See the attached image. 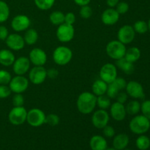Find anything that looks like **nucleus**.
Segmentation results:
<instances>
[{"label": "nucleus", "mask_w": 150, "mask_h": 150, "mask_svg": "<svg viewBox=\"0 0 150 150\" xmlns=\"http://www.w3.org/2000/svg\"><path fill=\"white\" fill-rule=\"evenodd\" d=\"M76 104L79 112L83 114H89L96 107L97 96L92 92H83L78 97Z\"/></svg>", "instance_id": "nucleus-1"}, {"label": "nucleus", "mask_w": 150, "mask_h": 150, "mask_svg": "<svg viewBox=\"0 0 150 150\" xmlns=\"http://www.w3.org/2000/svg\"><path fill=\"white\" fill-rule=\"evenodd\" d=\"M129 127L132 133L142 135L146 133L150 128V120L142 114L133 117L130 122Z\"/></svg>", "instance_id": "nucleus-2"}, {"label": "nucleus", "mask_w": 150, "mask_h": 150, "mask_svg": "<svg viewBox=\"0 0 150 150\" xmlns=\"http://www.w3.org/2000/svg\"><path fill=\"white\" fill-rule=\"evenodd\" d=\"M126 46L125 44L120 41L111 40L107 44L105 51L106 54L111 59L114 60H118L125 57L126 53Z\"/></svg>", "instance_id": "nucleus-3"}, {"label": "nucleus", "mask_w": 150, "mask_h": 150, "mask_svg": "<svg viewBox=\"0 0 150 150\" xmlns=\"http://www.w3.org/2000/svg\"><path fill=\"white\" fill-rule=\"evenodd\" d=\"M73 58V51L67 46H59L53 52L54 62L60 66L68 64Z\"/></svg>", "instance_id": "nucleus-4"}, {"label": "nucleus", "mask_w": 150, "mask_h": 150, "mask_svg": "<svg viewBox=\"0 0 150 150\" xmlns=\"http://www.w3.org/2000/svg\"><path fill=\"white\" fill-rule=\"evenodd\" d=\"M27 111L23 106H14L8 114L9 122L13 125H21L26 122Z\"/></svg>", "instance_id": "nucleus-5"}, {"label": "nucleus", "mask_w": 150, "mask_h": 150, "mask_svg": "<svg viewBox=\"0 0 150 150\" xmlns=\"http://www.w3.org/2000/svg\"><path fill=\"white\" fill-rule=\"evenodd\" d=\"M45 114L40 108H32L27 111L26 122L32 127H40L45 123Z\"/></svg>", "instance_id": "nucleus-6"}, {"label": "nucleus", "mask_w": 150, "mask_h": 150, "mask_svg": "<svg viewBox=\"0 0 150 150\" xmlns=\"http://www.w3.org/2000/svg\"><path fill=\"white\" fill-rule=\"evenodd\" d=\"M75 36V29L73 25L63 23L59 25L57 30V39L62 42H70Z\"/></svg>", "instance_id": "nucleus-7"}, {"label": "nucleus", "mask_w": 150, "mask_h": 150, "mask_svg": "<svg viewBox=\"0 0 150 150\" xmlns=\"http://www.w3.org/2000/svg\"><path fill=\"white\" fill-rule=\"evenodd\" d=\"M9 87L15 94H22L29 87V80L23 76H17L12 78Z\"/></svg>", "instance_id": "nucleus-8"}, {"label": "nucleus", "mask_w": 150, "mask_h": 150, "mask_svg": "<svg viewBox=\"0 0 150 150\" xmlns=\"http://www.w3.org/2000/svg\"><path fill=\"white\" fill-rule=\"evenodd\" d=\"M100 78L108 84L114 81L117 78V67L115 64L106 63L103 65L100 70Z\"/></svg>", "instance_id": "nucleus-9"}, {"label": "nucleus", "mask_w": 150, "mask_h": 150, "mask_svg": "<svg viewBox=\"0 0 150 150\" xmlns=\"http://www.w3.org/2000/svg\"><path fill=\"white\" fill-rule=\"evenodd\" d=\"M47 78V70L43 66H35L29 73V81L35 85L43 83Z\"/></svg>", "instance_id": "nucleus-10"}, {"label": "nucleus", "mask_w": 150, "mask_h": 150, "mask_svg": "<svg viewBox=\"0 0 150 150\" xmlns=\"http://www.w3.org/2000/svg\"><path fill=\"white\" fill-rule=\"evenodd\" d=\"M136 36V32L130 25H124L120 28L117 32L118 40L122 42L125 45L130 44L133 42Z\"/></svg>", "instance_id": "nucleus-11"}, {"label": "nucleus", "mask_w": 150, "mask_h": 150, "mask_svg": "<svg viewBox=\"0 0 150 150\" xmlns=\"http://www.w3.org/2000/svg\"><path fill=\"white\" fill-rule=\"evenodd\" d=\"M109 114L106 110L99 109L93 113L92 117V125L98 129H103L109 122Z\"/></svg>", "instance_id": "nucleus-12"}, {"label": "nucleus", "mask_w": 150, "mask_h": 150, "mask_svg": "<svg viewBox=\"0 0 150 150\" xmlns=\"http://www.w3.org/2000/svg\"><path fill=\"white\" fill-rule=\"evenodd\" d=\"M126 93L134 99H143L144 98V91L142 85L136 81H130L126 85Z\"/></svg>", "instance_id": "nucleus-13"}, {"label": "nucleus", "mask_w": 150, "mask_h": 150, "mask_svg": "<svg viewBox=\"0 0 150 150\" xmlns=\"http://www.w3.org/2000/svg\"><path fill=\"white\" fill-rule=\"evenodd\" d=\"M31 25V21L26 15H18L15 16L11 21V27L17 32H23L29 29Z\"/></svg>", "instance_id": "nucleus-14"}, {"label": "nucleus", "mask_w": 150, "mask_h": 150, "mask_svg": "<svg viewBox=\"0 0 150 150\" xmlns=\"http://www.w3.org/2000/svg\"><path fill=\"white\" fill-rule=\"evenodd\" d=\"M30 61L26 57H20L15 60L13 64V70L17 76H23L26 74L30 67Z\"/></svg>", "instance_id": "nucleus-15"}, {"label": "nucleus", "mask_w": 150, "mask_h": 150, "mask_svg": "<svg viewBox=\"0 0 150 150\" xmlns=\"http://www.w3.org/2000/svg\"><path fill=\"white\" fill-rule=\"evenodd\" d=\"M5 42L7 47L13 51H20L23 49L26 44L23 37L16 33L9 35L5 40Z\"/></svg>", "instance_id": "nucleus-16"}, {"label": "nucleus", "mask_w": 150, "mask_h": 150, "mask_svg": "<svg viewBox=\"0 0 150 150\" xmlns=\"http://www.w3.org/2000/svg\"><path fill=\"white\" fill-rule=\"evenodd\" d=\"M29 59L35 66H43L47 62V54L41 48H35L29 53Z\"/></svg>", "instance_id": "nucleus-17"}, {"label": "nucleus", "mask_w": 150, "mask_h": 150, "mask_svg": "<svg viewBox=\"0 0 150 150\" xmlns=\"http://www.w3.org/2000/svg\"><path fill=\"white\" fill-rule=\"evenodd\" d=\"M110 114L111 117L116 121H122L125 119L126 115H127L125 106L124 104H122L120 103H114L110 106Z\"/></svg>", "instance_id": "nucleus-18"}, {"label": "nucleus", "mask_w": 150, "mask_h": 150, "mask_svg": "<svg viewBox=\"0 0 150 150\" xmlns=\"http://www.w3.org/2000/svg\"><path fill=\"white\" fill-rule=\"evenodd\" d=\"M120 19V14L117 13L116 9L109 8L106 9L103 12L101 15V21L103 23L107 26H112L117 23Z\"/></svg>", "instance_id": "nucleus-19"}, {"label": "nucleus", "mask_w": 150, "mask_h": 150, "mask_svg": "<svg viewBox=\"0 0 150 150\" xmlns=\"http://www.w3.org/2000/svg\"><path fill=\"white\" fill-rule=\"evenodd\" d=\"M89 146L92 150H105L108 147V144L103 136L96 135L91 138Z\"/></svg>", "instance_id": "nucleus-20"}, {"label": "nucleus", "mask_w": 150, "mask_h": 150, "mask_svg": "<svg viewBox=\"0 0 150 150\" xmlns=\"http://www.w3.org/2000/svg\"><path fill=\"white\" fill-rule=\"evenodd\" d=\"M129 142H130V139L127 134L120 133L114 136V140H113V147L117 150H123L129 144Z\"/></svg>", "instance_id": "nucleus-21"}, {"label": "nucleus", "mask_w": 150, "mask_h": 150, "mask_svg": "<svg viewBox=\"0 0 150 150\" xmlns=\"http://www.w3.org/2000/svg\"><path fill=\"white\" fill-rule=\"evenodd\" d=\"M16 60L14 54L10 50L1 49L0 50V64L5 67L13 65Z\"/></svg>", "instance_id": "nucleus-22"}, {"label": "nucleus", "mask_w": 150, "mask_h": 150, "mask_svg": "<svg viewBox=\"0 0 150 150\" xmlns=\"http://www.w3.org/2000/svg\"><path fill=\"white\" fill-rule=\"evenodd\" d=\"M116 67L122 70L127 75H130L134 72L135 67L133 63L128 62L125 57L116 60Z\"/></svg>", "instance_id": "nucleus-23"}, {"label": "nucleus", "mask_w": 150, "mask_h": 150, "mask_svg": "<svg viewBox=\"0 0 150 150\" xmlns=\"http://www.w3.org/2000/svg\"><path fill=\"white\" fill-rule=\"evenodd\" d=\"M107 88H108V83H105L104 81L101 80L100 79L95 81L92 86V93L97 97L106 94Z\"/></svg>", "instance_id": "nucleus-24"}, {"label": "nucleus", "mask_w": 150, "mask_h": 150, "mask_svg": "<svg viewBox=\"0 0 150 150\" xmlns=\"http://www.w3.org/2000/svg\"><path fill=\"white\" fill-rule=\"evenodd\" d=\"M141 57V51L137 47H131L126 50L125 58L128 62L134 63L137 62Z\"/></svg>", "instance_id": "nucleus-25"}, {"label": "nucleus", "mask_w": 150, "mask_h": 150, "mask_svg": "<svg viewBox=\"0 0 150 150\" xmlns=\"http://www.w3.org/2000/svg\"><path fill=\"white\" fill-rule=\"evenodd\" d=\"M38 38H39L38 33L35 29H26V32H25L23 40L25 41V43L32 45L36 43Z\"/></svg>", "instance_id": "nucleus-26"}, {"label": "nucleus", "mask_w": 150, "mask_h": 150, "mask_svg": "<svg viewBox=\"0 0 150 150\" xmlns=\"http://www.w3.org/2000/svg\"><path fill=\"white\" fill-rule=\"evenodd\" d=\"M49 20L52 24L59 26L64 23V14L61 11H54L50 14Z\"/></svg>", "instance_id": "nucleus-27"}, {"label": "nucleus", "mask_w": 150, "mask_h": 150, "mask_svg": "<svg viewBox=\"0 0 150 150\" xmlns=\"http://www.w3.org/2000/svg\"><path fill=\"white\" fill-rule=\"evenodd\" d=\"M127 114L130 115H136L141 111V103L138 100H131L125 106Z\"/></svg>", "instance_id": "nucleus-28"}, {"label": "nucleus", "mask_w": 150, "mask_h": 150, "mask_svg": "<svg viewBox=\"0 0 150 150\" xmlns=\"http://www.w3.org/2000/svg\"><path fill=\"white\" fill-rule=\"evenodd\" d=\"M137 148L140 150H147L150 146V139L148 136L144 135H140L137 138L136 142Z\"/></svg>", "instance_id": "nucleus-29"}, {"label": "nucleus", "mask_w": 150, "mask_h": 150, "mask_svg": "<svg viewBox=\"0 0 150 150\" xmlns=\"http://www.w3.org/2000/svg\"><path fill=\"white\" fill-rule=\"evenodd\" d=\"M10 16V8L5 1L0 0V23H4Z\"/></svg>", "instance_id": "nucleus-30"}, {"label": "nucleus", "mask_w": 150, "mask_h": 150, "mask_svg": "<svg viewBox=\"0 0 150 150\" xmlns=\"http://www.w3.org/2000/svg\"><path fill=\"white\" fill-rule=\"evenodd\" d=\"M111 105V98H108L107 95H103L97 97V105L100 109L106 110L110 108Z\"/></svg>", "instance_id": "nucleus-31"}, {"label": "nucleus", "mask_w": 150, "mask_h": 150, "mask_svg": "<svg viewBox=\"0 0 150 150\" xmlns=\"http://www.w3.org/2000/svg\"><path fill=\"white\" fill-rule=\"evenodd\" d=\"M38 8L42 10H48L54 6L55 0H34Z\"/></svg>", "instance_id": "nucleus-32"}, {"label": "nucleus", "mask_w": 150, "mask_h": 150, "mask_svg": "<svg viewBox=\"0 0 150 150\" xmlns=\"http://www.w3.org/2000/svg\"><path fill=\"white\" fill-rule=\"evenodd\" d=\"M120 91L121 90H120V88L118 87V86L116 84L115 82L113 81L108 84V88H107L106 91V95L108 98H111V99H115L117 94H118Z\"/></svg>", "instance_id": "nucleus-33"}, {"label": "nucleus", "mask_w": 150, "mask_h": 150, "mask_svg": "<svg viewBox=\"0 0 150 150\" xmlns=\"http://www.w3.org/2000/svg\"><path fill=\"white\" fill-rule=\"evenodd\" d=\"M133 29L136 33L144 34L148 31V24L146 21L142 20L137 21L133 25Z\"/></svg>", "instance_id": "nucleus-34"}, {"label": "nucleus", "mask_w": 150, "mask_h": 150, "mask_svg": "<svg viewBox=\"0 0 150 150\" xmlns=\"http://www.w3.org/2000/svg\"><path fill=\"white\" fill-rule=\"evenodd\" d=\"M60 119L59 116L56 114H50L45 116V123L51 126H56L59 123Z\"/></svg>", "instance_id": "nucleus-35"}, {"label": "nucleus", "mask_w": 150, "mask_h": 150, "mask_svg": "<svg viewBox=\"0 0 150 150\" xmlns=\"http://www.w3.org/2000/svg\"><path fill=\"white\" fill-rule=\"evenodd\" d=\"M12 79V76L8 71L0 70V85H7Z\"/></svg>", "instance_id": "nucleus-36"}, {"label": "nucleus", "mask_w": 150, "mask_h": 150, "mask_svg": "<svg viewBox=\"0 0 150 150\" xmlns=\"http://www.w3.org/2000/svg\"><path fill=\"white\" fill-rule=\"evenodd\" d=\"M81 17L84 19H88L92 16V10L89 5H84L81 7L80 11H79Z\"/></svg>", "instance_id": "nucleus-37"}, {"label": "nucleus", "mask_w": 150, "mask_h": 150, "mask_svg": "<svg viewBox=\"0 0 150 150\" xmlns=\"http://www.w3.org/2000/svg\"><path fill=\"white\" fill-rule=\"evenodd\" d=\"M141 111L142 114L150 120V100L144 101L141 104Z\"/></svg>", "instance_id": "nucleus-38"}, {"label": "nucleus", "mask_w": 150, "mask_h": 150, "mask_svg": "<svg viewBox=\"0 0 150 150\" xmlns=\"http://www.w3.org/2000/svg\"><path fill=\"white\" fill-rule=\"evenodd\" d=\"M116 10L120 15L125 14L129 10V4L125 1H120L116 6Z\"/></svg>", "instance_id": "nucleus-39"}, {"label": "nucleus", "mask_w": 150, "mask_h": 150, "mask_svg": "<svg viewBox=\"0 0 150 150\" xmlns=\"http://www.w3.org/2000/svg\"><path fill=\"white\" fill-rule=\"evenodd\" d=\"M11 92V89L7 85H0V99L8 98Z\"/></svg>", "instance_id": "nucleus-40"}, {"label": "nucleus", "mask_w": 150, "mask_h": 150, "mask_svg": "<svg viewBox=\"0 0 150 150\" xmlns=\"http://www.w3.org/2000/svg\"><path fill=\"white\" fill-rule=\"evenodd\" d=\"M24 103V98L22 94H16L13 98V104L14 106H23Z\"/></svg>", "instance_id": "nucleus-41"}, {"label": "nucleus", "mask_w": 150, "mask_h": 150, "mask_svg": "<svg viewBox=\"0 0 150 150\" xmlns=\"http://www.w3.org/2000/svg\"><path fill=\"white\" fill-rule=\"evenodd\" d=\"M103 133L107 138H112L115 136V130L112 126L107 125L105 127L103 128Z\"/></svg>", "instance_id": "nucleus-42"}, {"label": "nucleus", "mask_w": 150, "mask_h": 150, "mask_svg": "<svg viewBox=\"0 0 150 150\" xmlns=\"http://www.w3.org/2000/svg\"><path fill=\"white\" fill-rule=\"evenodd\" d=\"M76 22V16L73 13H67L64 15V23L73 25Z\"/></svg>", "instance_id": "nucleus-43"}, {"label": "nucleus", "mask_w": 150, "mask_h": 150, "mask_svg": "<svg viewBox=\"0 0 150 150\" xmlns=\"http://www.w3.org/2000/svg\"><path fill=\"white\" fill-rule=\"evenodd\" d=\"M127 94L126 92H119L117 94V97H116L115 99H117V102L120 103L122 104H125L127 100Z\"/></svg>", "instance_id": "nucleus-44"}, {"label": "nucleus", "mask_w": 150, "mask_h": 150, "mask_svg": "<svg viewBox=\"0 0 150 150\" xmlns=\"http://www.w3.org/2000/svg\"><path fill=\"white\" fill-rule=\"evenodd\" d=\"M9 35L8 29L6 26H0V40H5Z\"/></svg>", "instance_id": "nucleus-45"}, {"label": "nucleus", "mask_w": 150, "mask_h": 150, "mask_svg": "<svg viewBox=\"0 0 150 150\" xmlns=\"http://www.w3.org/2000/svg\"><path fill=\"white\" fill-rule=\"evenodd\" d=\"M58 70L55 68H50L49 70H47V77L50 78V79H55L58 76Z\"/></svg>", "instance_id": "nucleus-46"}, {"label": "nucleus", "mask_w": 150, "mask_h": 150, "mask_svg": "<svg viewBox=\"0 0 150 150\" xmlns=\"http://www.w3.org/2000/svg\"><path fill=\"white\" fill-rule=\"evenodd\" d=\"M77 5L82 7L84 5H88L90 3L91 0H73Z\"/></svg>", "instance_id": "nucleus-47"}, {"label": "nucleus", "mask_w": 150, "mask_h": 150, "mask_svg": "<svg viewBox=\"0 0 150 150\" xmlns=\"http://www.w3.org/2000/svg\"><path fill=\"white\" fill-rule=\"evenodd\" d=\"M120 2V0H106L107 5L111 8H114Z\"/></svg>", "instance_id": "nucleus-48"}, {"label": "nucleus", "mask_w": 150, "mask_h": 150, "mask_svg": "<svg viewBox=\"0 0 150 150\" xmlns=\"http://www.w3.org/2000/svg\"><path fill=\"white\" fill-rule=\"evenodd\" d=\"M105 150H117V149H116L114 147H110V148L107 147V149Z\"/></svg>", "instance_id": "nucleus-49"}, {"label": "nucleus", "mask_w": 150, "mask_h": 150, "mask_svg": "<svg viewBox=\"0 0 150 150\" xmlns=\"http://www.w3.org/2000/svg\"><path fill=\"white\" fill-rule=\"evenodd\" d=\"M148 30H149V32H150V19L149 20V21H148Z\"/></svg>", "instance_id": "nucleus-50"}, {"label": "nucleus", "mask_w": 150, "mask_h": 150, "mask_svg": "<svg viewBox=\"0 0 150 150\" xmlns=\"http://www.w3.org/2000/svg\"><path fill=\"white\" fill-rule=\"evenodd\" d=\"M123 150H131V149H123Z\"/></svg>", "instance_id": "nucleus-51"}]
</instances>
